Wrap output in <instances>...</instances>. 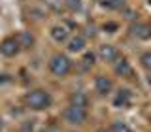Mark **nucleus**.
I'll list each match as a JSON object with an SVG mask.
<instances>
[{
	"instance_id": "obj_21",
	"label": "nucleus",
	"mask_w": 151,
	"mask_h": 132,
	"mask_svg": "<svg viewBox=\"0 0 151 132\" xmlns=\"http://www.w3.org/2000/svg\"><path fill=\"white\" fill-rule=\"evenodd\" d=\"M117 2H121V4H123V2H125V0H117Z\"/></svg>"
},
{
	"instance_id": "obj_17",
	"label": "nucleus",
	"mask_w": 151,
	"mask_h": 132,
	"mask_svg": "<svg viewBox=\"0 0 151 132\" xmlns=\"http://www.w3.org/2000/svg\"><path fill=\"white\" fill-rule=\"evenodd\" d=\"M45 4H47L51 9H55V11H59L60 6H63V2H60V0H45Z\"/></svg>"
},
{
	"instance_id": "obj_20",
	"label": "nucleus",
	"mask_w": 151,
	"mask_h": 132,
	"mask_svg": "<svg viewBox=\"0 0 151 132\" xmlns=\"http://www.w3.org/2000/svg\"><path fill=\"white\" fill-rule=\"evenodd\" d=\"M98 132H110V130H106V128H100V130H98Z\"/></svg>"
},
{
	"instance_id": "obj_7",
	"label": "nucleus",
	"mask_w": 151,
	"mask_h": 132,
	"mask_svg": "<svg viewBox=\"0 0 151 132\" xmlns=\"http://www.w3.org/2000/svg\"><path fill=\"white\" fill-rule=\"evenodd\" d=\"M113 83L110 77H106V75H96V79H94V89H96L98 94H108L111 91Z\"/></svg>"
},
{
	"instance_id": "obj_19",
	"label": "nucleus",
	"mask_w": 151,
	"mask_h": 132,
	"mask_svg": "<svg viewBox=\"0 0 151 132\" xmlns=\"http://www.w3.org/2000/svg\"><path fill=\"white\" fill-rule=\"evenodd\" d=\"M104 28H106V30H115L117 25H108V27H104Z\"/></svg>"
},
{
	"instance_id": "obj_15",
	"label": "nucleus",
	"mask_w": 151,
	"mask_h": 132,
	"mask_svg": "<svg viewBox=\"0 0 151 132\" xmlns=\"http://www.w3.org/2000/svg\"><path fill=\"white\" fill-rule=\"evenodd\" d=\"M140 62H142V66H144L145 70L151 72V51H145V53L140 57Z\"/></svg>"
},
{
	"instance_id": "obj_5",
	"label": "nucleus",
	"mask_w": 151,
	"mask_h": 132,
	"mask_svg": "<svg viewBox=\"0 0 151 132\" xmlns=\"http://www.w3.org/2000/svg\"><path fill=\"white\" fill-rule=\"evenodd\" d=\"M98 57H100L104 62H115L119 59V51H117V47H113L110 44H104V45L98 47Z\"/></svg>"
},
{
	"instance_id": "obj_16",
	"label": "nucleus",
	"mask_w": 151,
	"mask_h": 132,
	"mask_svg": "<svg viewBox=\"0 0 151 132\" xmlns=\"http://www.w3.org/2000/svg\"><path fill=\"white\" fill-rule=\"evenodd\" d=\"M66 8L72 9V11H79L81 9V0H64Z\"/></svg>"
},
{
	"instance_id": "obj_22",
	"label": "nucleus",
	"mask_w": 151,
	"mask_h": 132,
	"mask_svg": "<svg viewBox=\"0 0 151 132\" xmlns=\"http://www.w3.org/2000/svg\"><path fill=\"white\" fill-rule=\"evenodd\" d=\"M149 4H151V0H149Z\"/></svg>"
},
{
	"instance_id": "obj_4",
	"label": "nucleus",
	"mask_w": 151,
	"mask_h": 132,
	"mask_svg": "<svg viewBox=\"0 0 151 132\" xmlns=\"http://www.w3.org/2000/svg\"><path fill=\"white\" fill-rule=\"evenodd\" d=\"M19 51H21V45H19L17 38H6L0 44V53L4 57H15Z\"/></svg>"
},
{
	"instance_id": "obj_8",
	"label": "nucleus",
	"mask_w": 151,
	"mask_h": 132,
	"mask_svg": "<svg viewBox=\"0 0 151 132\" xmlns=\"http://www.w3.org/2000/svg\"><path fill=\"white\" fill-rule=\"evenodd\" d=\"M70 106H78V108H83V110H87V106H89L87 94L81 93V91L72 93V94H70Z\"/></svg>"
},
{
	"instance_id": "obj_10",
	"label": "nucleus",
	"mask_w": 151,
	"mask_h": 132,
	"mask_svg": "<svg viewBox=\"0 0 151 132\" xmlns=\"http://www.w3.org/2000/svg\"><path fill=\"white\" fill-rule=\"evenodd\" d=\"M115 74L121 75V77H132V66L129 60L121 59L119 62H115Z\"/></svg>"
},
{
	"instance_id": "obj_18",
	"label": "nucleus",
	"mask_w": 151,
	"mask_h": 132,
	"mask_svg": "<svg viewBox=\"0 0 151 132\" xmlns=\"http://www.w3.org/2000/svg\"><path fill=\"white\" fill-rule=\"evenodd\" d=\"M83 62H85V66H93V62H94V55L93 53H87L83 57Z\"/></svg>"
},
{
	"instance_id": "obj_11",
	"label": "nucleus",
	"mask_w": 151,
	"mask_h": 132,
	"mask_svg": "<svg viewBox=\"0 0 151 132\" xmlns=\"http://www.w3.org/2000/svg\"><path fill=\"white\" fill-rule=\"evenodd\" d=\"M17 42H19V45H21V49H30V47L34 45V36H32L30 32L23 30V32L17 34Z\"/></svg>"
},
{
	"instance_id": "obj_9",
	"label": "nucleus",
	"mask_w": 151,
	"mask_h": 132,
	"mask_svg": "<svg viewBox=\"0 0 151 132\" xmlns=\"http://www.w3.org/2000/svg\"><path fill=\"white\" fill-rule=\"evenodd\" d=\"M68 36H70V32H68V28H66L64 25H57V27L51 28V38H53L55 42H59V44L66 42Z\"/></svg>"
},
{
	"instance_id": "obj_13",
	"label": "nucleus",
	"mask_w": 151,
	"mask_h": 132,
	"mask_svg": "<svg viewBox=\"0 0 151 132\" xmlns=\"http://www.w3.org/2000/svg\"><path fill=\"white\" fill-rule=\"evenodd\" d=\"M129 102H130V93L129 91H119V94L115 96V106L125 108V106H129Z\"/></svg>"
},
{
	"instance_id": "obj_12",
	"label": "nucleus",
	"mask_w": 151,
	"mask_h": 132,
	"mask_svg": "<svg viewBox=\"0 0 151 132\" xmlns=\"http://www.w3.org/2000/svg\"><path fill=\"white\" fill-rule=\"evenodd\" d=\"M85 47V38L83 36H74L68 40V51H72V53H79V51H83Z\"/></svg>"
},
{
	"instance_id": "obj_14",
	"label": "nucleus",
	"mask_w": 151,
	"mask_h": 132,
	"mask_svg": "<svg viewBox=\"0 0 151 132\" xmlns=\"http://www.w3.org/2000/svg\"><path fill=\"white\" fill-rule=\"evenodd\" d=\"M110 132H132V130H130V126L127 125V123H123V121H115V123H111Z\"/></svg>"
},
{
	"instance_id": "obj_3",
	"label": "nucleus",
	"mask_w": 151,
	"mask_h": 132,
	"mask_svg": "<svg viewBox=\"0 0 151 132\" xmlns=\"http://www.w3.org/2000/svg\"><path fill=\"white\" fill-rule=\"evenodd\" d=\"M64 117L70 125H83L87 121V110L78 108V106H68L64 111Z\"/></svg>"
},
{
	"instance_id": "obj_1",
	"label": "nucleus",
	"mask_w": 151,
	"mask_h": 132,
	"mask_svg": "<svg viewBox=\"0 0 151 132\" xmlns=\"http://www.w3.org/2000/svg\"><path fill=\"white\" fill-rule=\"evenodd\" d=\"M27 106L30 108V110H47V108L51 106V94L44 91V89H34V91H30L27 94Z\"/></svg>"
},
{
	"instance_id": "obj_6",
	"label": "nucleus",
	"mask_w": 151,
	"mask_h": 132,
	"mask_svg": "<svg viewBox=\"0 0 151 132\" xmlns=\"http://www.w3.org/2000/svg\"><path fill=\"white\" fill-rule=\"evenodd\" d=\"M130 34L138 40H149L151 38V25L147 23H136L130 27Z\"/></svg>"
},
{
	"instance_id": "obj_2",
	"label": "nucleus",
	"mask_w": 151,
	"mask_h": 132,
	"mask_svg": "<svg viewBox=\"0 0 151 132\" xmlns=\"http://www.w3.org/2000/svg\"><path fill=\"white\" fill-rule=\"evenodd\" d=\"M49 70L57 77H66V75L70 74V70H72V60L63 53L53 55L51 60H49Z\"/></svg>"
}]
</instances>
